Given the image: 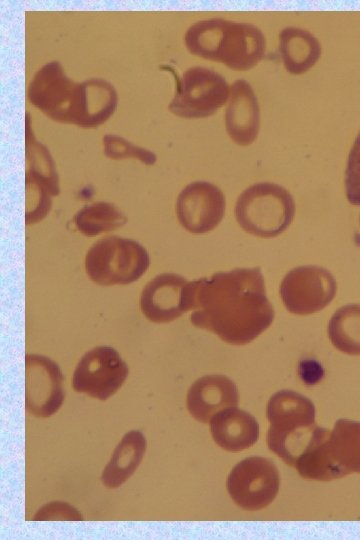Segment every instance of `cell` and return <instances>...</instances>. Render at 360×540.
Segmentation results:
<instances>
[{"mask_svg":"<svg viewBox=\"0 0 360 540\" xmlns=\"http://www.w3.org/2000/svg\"><path fill=\"white\" fill-rule=\"evenodd\" d=\"M226 488L238 507L246 511L261 510L276 498L280 488V474L270 459L248 457L233 467Z\"/></svg>","mask_w":360,"mask_h":540,"instance_id":"obj_10","label":"cell"},{"mask_svg":"<svg viewBox=\"0 0 360 540\" xmlns=\"http://www.w3.org/2000/svg\"><path fill=\"white\" fill-rule=\"evenodd\" d=\"M345 192L349 203L360 206V132L348 156L345 170Z\"/></svg>","mask_w":360,"mask_h":540,"instance_id":"obj_24","label":"cell"},{"mask_svg":"<svg viewBox=\"0 0 360 540\" xmlns=\"http://www.w3.org/2000/svg\"><path fill=\"white\" fill-rule=\"evenodd\" d=\"M27 97L52 120L85 128L86 81H73L59 61H50L36 71L28 85Z\"/></svg>","mask_w":360,"mask_h":540,"instance_id":"obj_5","label":"cell"},{"mask_svg":"<svg viewBox=\"0 0 360 540\" xmlns=\"http://www.w3.org/2000/svg\"><path fill=\"white\" fill-rule=\"evenodd\" d=\"M225 126L229 137L238 145H250L257 138L260 108L251 85L245 80H236L230 87Z\"/></svg>","mask_w":360,"mask_h":540,"instance_id":"obj_17","label":"cell"},{"mask_svg":"<svg viewBox=\"0 0 360 540\" xmlns=\"http://www.w3.org/2000/svg\"><path fill=\"white\" fill-rule=\"evenodd\" d=\"M294 468L302 478L317 481L360 474V422L339 419L331 431L317 427Z\"/></svg>","mask_w":360,"mask_h":540,"instance_id":"obj_3","label":"cell"},{"mask_svg":"<svg viewBox=\"0 0 360 540\" xmlns=\"http://www.w3.org/2000/svg\"><path fill=\"white\" fill-rule=\"evenodd\" d=\"M225 206V196L219 187L210 182L195 181L179 193L176 214L185 230L193 234H204L219 225L224 217Z\"/></svg>","mask_w":360,"mask_h":540,"instance_id":"obj_14","label":"cell"},{"mask_svg":"<svg viewBox=\"0 0 360 540\" xmlns=\"http://www.w3.org/2000/svg\"><path fill=\"white\" fill-rule=\"evenodd\" d=\"M146 445V438L141 431L127 432L102 471L101 481L104 486L112 489L125 483L140 465Z\"/></svg>","mask_w":360,"mask_h":540,"instance_id":"obj_19","label":"cell"},{"mask_svg":"<svg viewBox=\"0 0 360 540\" xmlns=\"http://www.w3.org/2000/svg\"><path fill=\"white\" fill-rule=\"evenodd\" d=\"M332 345L348 355H360V304L340 307L328 323Z\"/></svg>","mask_w":360,"mask_h":540,"instance_id":"obj_21","label":"cell"},{"mask_svg":"<svg viewBox=\"0 0 360 540\" xmlns=\"http://www.w3.org/2000/svg\"><path fill=\"white\" fill-rule=\"evenodd\" d=\"M184 41L190 53L246 71L264 57L266 41L255 25L223 18H210L191 25Z\"/></svg>","mask_w":360,"mask_h":540,"instance_id":"obj_2","label":"cell"},{"mask_svg":"<svg viewBox=\"0 0 360 540\" xmlns=\"http://www.w3.org/2000/svg\"><path fill=\"white\" fill-rule=\"evenodd\" d=\"M279 50L285 69L294 75L307 72L321 55L317 38L309 31L297 27L284 28L279 35Z\"/></svg>","mask_w":360,"mask_h":540,"instance_id":"obj_20","label":"cell"},{"mask_svg":"<svg viewBox=\"0 0 360 540\" xmlns=\"http://www.w3.org/2000/svg\"><path fill=\"white\" fill-rule=\"evenodd\" d=\"M59 176L48 148L39 142L25 119V223L32 225L49 213L52 197L59 195Z\"/></svg>","mask_w":360,"mask_h":540,"instance_id":"obj_8","label":"cell"},{"mask_svg":"<svg viewBox=\"0 0 360 540\" xmlns=\"http://www.w3.org/2000/svg\"><path fill=\"white\" fill-rule=\"evenodd\" d=\"M266 416L269 450L294 467L310 446L318 427L313 402L295 391L281 390L270 397Z\"/></svg>","mask_w":360,"mask_h":540,"instance_id":"obj_4","label":"cell"},{"mask_svg":"<svg viewBox=\"0 0 360 540\" xmlns=\"http://www.w3.org/2000/svg\"><path fill=\"white\" fill-rule=\"evenodd\" d=\"M128 374V365L115 348L96 346L77 363L72 387L78 393L104 401L120 389Z\"/></svg>","mask_w":360,"mask_h":540,"instance_id":"obj_11","label":"cell"},{"mask_svg":"<svg viewBox=\"0 0 360 540\" xmlns=\"http://www.w3.org/2000/svg\"><path fill=\"white\" fill-rule=\"evenodd\" d=\"M295 202L284 187L270 182L256 183L238 197L235 217L247 233L262 238L276 237L293 221Z\"/></svg>","mask_w":360,"mask_h":540,"instance_id":"obj_6","label":"cell"},{"mask_svg":"<svg viewBox=\"0 0 360 540\" xmlns=\"http://www.w3.org/2000/svg\"><path fill=\"white\" fill-rule=\"evenodd\" d=\"M190 321L232 345H245L274 320L259 267L216 272L187 285Z\"/></svg>","mask_w":360,"mask_h":540,"instance_id":"obj_1","label":"cell"},{"mask_svg":"<svg viewBox=\"0 0 360 540\" xmlns=\"http://www.w3.org/2000/svg\"><path fill=\"white\" fill-rule=\"evenodd\" d=\"M337 283L325 268L316 265L290 270L280 285V296L286 309L296 315L321 311L334 299Z\"/></svg>","mask_w":360,"mask_h":540,"instance_id":"obj_12","label":"cell"},{"mask_svg":"<svg viewBox=\"0 0 360 540\" xmlns=\"http://www.w3.org/2000/svg\"><path fill=\"white\" fill-rule=\"evenodd\" d=\"M35 521H47V520H75L82 521V515L76 508L69 505L66 502H51L42 506L38 512L34 515Z\"/></svg>","mask_w":360,"mask_h":540,"instance_id":"obj_25","label":"cell"},{"mask_svg":"<svg viewBox=\"0 0 360 540\" xmlns=\"http://www.w3.org/2000/svg\"><path fill=\"white\" fill-rule=\"evenodd\" d=\"M73 221L80 233L94 237L124 226L127 217L115 204L99 201L82 207Z\"/></svg>","mask_w":360,"mask_h":540,"instance_id":"obj_22","label":"cell"},{"mask_svg":"<svg viewBox=\"0 0 360 540\" xmlns=\"http://www.w3.org/2000/svg\"><path fill=\"white\" fill-rule=\"evenodd\" d=\"M186 403L194 419L208 423L219 411L237 406L238 389L225 375H205L190 386Z\"/></svg>","mask_w":360,"mask_h":540,"instance_id":"obj_16","label":"cell"},{"mask_svg":"<svg viewBox=\"0 0 360 540\" xmlns=\"http://www.w3.org/2000/svg\"><path fill=\"white\" fill-rule=\"evenodd\" d=\"M104 154L110 159L120 160L133 158L146 165H153L157 156L154 152L133 144L116 134H106L102 138Z\"/></svg>","mask_w":360,"mask_h":540,"instance_id":"obj_23","label":"cell"},{"mask_svg":"<svg viewBox=\"0 0 360 540\" xmlns=\"http://www.w3.org/2000/svg\"><path fill=\"white\" fill-rule=\"evenodd\" d=\"M210 431L214 442L229 452L248 449L259 438L256 418L236 406L216 413L210 420Z\"/></svg>","mask_w":360,"mask_h":540,"instance_id":"obj_18","label":"cell"},{"mask_svg":"<svg viewBox=\"0 0 360 540\" xmlns=\"http://www.w3.org/2000/svg\"><path fill=\"white\" fill-rule=\"evenodd\" d=\"M229 96L230 86L223 76L209 68L195 66L177 80L168 108L182 118H205L226 104Z\"/></svg>","mask_w":360,"mask_h":540,"instance_id":"obj_9","label":"cell"},{"mask_svg":"<svg viewBox=\"0 0 360 540\" xmlns=\"http://www.w3.org/2000/svg\"><path fill=\"white\" fill-rule=\"evenodd\" d=\"M64 377L59 365L47 356L25 355V409L39 418L55 414L64 402Z\"/></svg>","mask_w":360,"mask_h":540,"instance_id":"obj_13","label":"cell"},{"mask_svg":"<svg viewBox=\"0 0 360 540\" xmlns=\"http://www.w3.org/2000/svg\"><path fill=\"white\" fill-rule=\"evenodd\" d=\"M149 266L150 257L142 244L115 235L93 243L85 256L86 274L101 286L136 282Z\"/></svg>","mask_w":360,"mask_h":540,"instance_id":"obj_7","label":"cell"},{"mask_svg":"<svg viewBox=\"0 0 360 540\" xmlns=\"http://www.w3.org/2000/svg\"><path fill=\"white\" fill-rule=\"evenodd\" d=\"M189 281L176 273L155 276L143 288L140 308L154 323H169L189 311L187 285Z\"/></svg>","mask_w":360,"mask_h":540,"instance_id":"obj_15","label":"cell"}]
</instances>
